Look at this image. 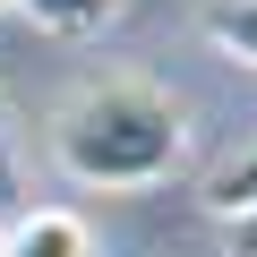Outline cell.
Returning a JSON list of instances; mask_svg holds the SVG:
<instances>
[{"label":"cell","instance_id":"cell-1","mask_svg":"<svg viewBox=\"0 0 257 257\" xmlns=\"http://www.w3.org/2000/svg\"><path fill=\"white\" fill-rule=\"evenodd\" d=\"M52 163L103 197L163 189L189 163V111L155 77H94L52 111Z\"/></svg>","mask_w":257,"mask_h":257},{"label":"cell","instance_id":"cell-3","mask_svg":"<svg viewBox=\"0 0 257 257\" xmlns=\"http://www.w3.org/2000/svg\"><path fill=\"white\" fill-rule=\"evenodd\" d=\"M18 9H26L43 35H69V43H77V35H103V26L120 18V0H18Z\"/></svg>","mask_w":257,"mask_h":257},{"label":"cell","instance_id":"cell-4","mask_svg":"<svg viewBox=\"0 0 257 257\" xmlns=\"http://www.w3.org/2000/svg\"><path fill=\"white\" fill-rule=\"evenodd\" d=\"M206 43L240 69H257V0H214L206 9Z\"/></svg>","mask_w":257,"mask_h":257},{"label":"cell","instance_id":"cell-7","mask_svg":"<svg viewBox=\"0 0 257 257\" xmlns=\"http://www.w3.org/2000/svg\"><path fill=\"white\" fill-rule=\"evenodd\" d=\"M0 257H9V231H0Z\"/></svg>","mask_w":257,"mask_h":257},{"label":"cell","instance_id":"cell-8","mask_svg":"<svg viewBox=\"0 0 257 257\" xmlns=\"http://www.w3.org/2000/svg\"><path fill=\"white\" fill-rule=\"evenodd\" d=\"M0 9H18V0H0Z\"/></svg>","mask_w":257,"mask_h":257},{"label":"cell","instance_id":"cell-5","mask_svg":"<svg viewBox=\"0 0 257 257\" xmlns=\"http://www.w3.org/2000/svg\"><path fill=\"white\" fill-rule=\"evenodd\" d=\"M248 206H257V146L231 155V163L206 180V214H214V223H231V214H248Z\"/></svg>","mask_w":257,"mask_h":257},{"label":"cell","instance_id":"cell-2","mask_svg":"<svg viewBox=\"0 0 257 257\" xmlns=\"http://www.w3.org/2000/svg\"><path fill=\"white\" fill-rule=\"evenodd\" d=\"M9 257H94V223L77 206H35L9 223Z\"/></svg>","mask_w":257,"mask_h":257},{"label":"cell","instance_id":"cell-6","mask_svg":"<svg viewBox=\"0 0 257 257\" xmlns=\"http://www.w3.org/2000/svg\"><path fill=\"white\" fill-rule=\"evenodd\" d=\"M223 240H231V257H257V206H248V214H231V223H223Z\"/></svg>","mask_w":257,"mask_h":257}]
</instances>
